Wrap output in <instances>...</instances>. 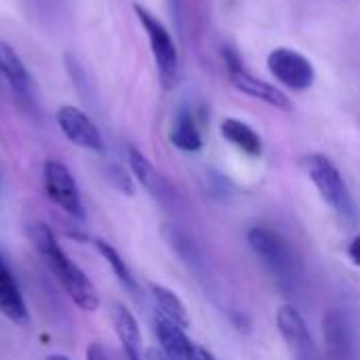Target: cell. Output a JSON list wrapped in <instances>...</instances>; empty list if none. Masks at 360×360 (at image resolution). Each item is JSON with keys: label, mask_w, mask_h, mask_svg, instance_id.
<instances>
[{"label": "cell", "mask_w": 360, "mask_h": 360, "mask_svg": "<svg viewBox=\"0 0 360 360\" xmlns=\"http://www.w3.org/2000/svg\"><path fill=\"white\" fill-rule=\"evenodd\" d=\"M169 6H171V13H173L177 27H181V0H169Z\"/></svg>", "instance_id": "cb8c5ba5"}, {"label": "cell", "mask_w": 360, "mask_h": 360, "mask_svg": "<svg viewBox=\"0 0 360 360\" xmlns=\"http://www.w3.org/2000/svg\"><path fill=\"white\" fill-rule=\"evenodd\" d=\"M86 360H118L112 348L101 342H91L86 348Z\"/></svg>", "instance_id": "44dd1931"}, {"label": "cell", "mask_w": 360, "mask_h": 360, "mask_svg": "<svg viewBox=\"0 0 360 360\" xmlns=\"http://www.w3.org/2000/svg\"><path fill=\"white\" fill-rule=\"evenodd\" d=\"M323 340L327 360H359L360 340L352 314L344 308H329L323 316Z\"/></svg>", "instance_id": "5b68a950"}, {"label": "cell", "mask_w": 360, "mask_h": 360, "mask_svg": "<svg viewBox=\"0 0 360 360\" xmlns=\"http://www.w3.org/2000/svg\"><path fill=\"white\" fill-rule=\"evenodd\" d=\"M133 11H135L137 19H139L141 27L148 36V42L152 49L162 86L173 89L177 84V76H179V53H177V46H175L169 30L165 27V23L154 13H150L139 2L133 4Z\"/></svg>", "instance_id": "277c9868"}, {"label": "cell", "mask_w": 360, "mask_h": 360, "mask_svg": "<svg viewBox=\"0 0 360 360\" xmlns=\"http://www.w3.org/2000/svg\"><path fill=\"white\" fill-rule=\"evenodd\" d=\"M95 243V249H97V253L103 257V262L110 266V270H112V274L118 278V283L127 289V291H137V283H135V276H133V272L129 270V266H127V262L122 259V255L108 243V240H103V238H95L93 240Z\"/></svg>", "instance_id": "d6986e66"}, {"label": "cell", "mask_w": 360, "mask_h": 360, "mask_svg": "<svg viewBox=\"0 0 360 360\" xmlns=\"http://www.w3.org/2000/svg\"><path fill=\"white\" fill-rule=\"evenodd\" d=\"M150 295L156 304V312L162 314L165 319L173 321L175 325L188 329L190 327V314H188V308L186 304L179 300V295L175 291H171L169 287L165 285H158V283H152L150 285Z\"/></svg>", "instance_id": "e0dca14e"}, {"label": "cell", "mask_w": 360, "mask_h": 360, "mask_svg": "<svg viewBox=\"0 0 360 360\" xmlns=\"http://www.w3.org/2000/svg\"><path fill=\"white\" fill-rule=\"evenodd\" d=\"M270 74L287 89L306 91L314 84L316 72L312 61L295 49L278 46L268 55Z\"/></svg>", "instance_id": "ba28073f"}, {"label": "cell", "mask_w": 360, "mask_h": 360, "mask_svg": "<svg viewBox=\"0 0 360 360\" xmlns=\"http://www.w3.org/2000/svg\"><path fill=\"white\" fill-rule=\"evenodd\" d=\"M348 259L354 264V266H360V234L352 238V243L348 245Z\"/></svg>", "instance_id": "603a6c76"}, {"label": "cell", "mask_w": 360, "mask_h": 360, "mask_svg": "<svg viewBox=\"0 0 360 360\" xmlns=\"http://www.w3.org/2000/svg\"><path fill=\"white\" fill-rule=\"evenodd\" d=\"M0 314L13 325H27L30 321V312L21 295L19 283L13 270L8 268L2 251H0Z\"/></svg>", "instance_id": "7c38bea8"}, {"label": "cell", "mask_w": 360, "mask_h": 360, "mask_svg": "<svg viewBox=\"0 0 360 360\" xmlns=\"http://www.w3.org/2000/svg\"><path fill=\"white\" fill-rule=\"evenodd\" d=\"M186 360H217L207 348H202V346H198V344H194L192 346V350H190V354H188V359Z\"/></svg>", "instance_id": "7402d4cb"}, {"label": "cell", "mask_w": 360, "mask_h": 360, "mask_svg": "<svg viewBox=\"0 0 360 360\" xmlns=\"http://www.w3.org/2000/svg\"><path fill=\"white\" fill-rule=\"evenodd\" d=\"M219 131H221V137L226 141H230L234 148H238L240 152H245L249 156H262L264 141H262L259 133L253 127H249L247 122L236 120V118H226L221 122Z\"/></svg>", "instance_id": "2e32d148"}, {"label": "cell", "mask_w": 360, "mask_h": 360, "mask_svg": "<svg viewBox=\"0 0 360 360\" xmlns=\"http://www.w3.org/2000/svg\"><path fill=\"white\" fill-rule=\"evenodd\" d=\"M105 179L110 181L112 188H116L118 192H122L124 196H133L135 194V186L131 175L120 167V165H108L105 167Z\"/></svg>", "instance_id": "ffe728a7"}, {"label": "cell", "mask_w": 360, "mask_h": 360, "mask_svg": "<svg viewBox=\"0 0 360 360\" xmlns=\"http://www.w3.org/2000/svg\"><path fill=\"white\" fill-rule=\"evenodd\" d=\"M59 131L70 139L74 146L89 150V152H103V137L97 124L91 120L86 112L76 105H61L55 114Z\"/></svg>", "instance_id": "9c48e42d"}, {"label": "cell", "mask_w": 360, "mask_h": 360, "mask_svg": "<svg viewBox=\"0 0 360 360\" xmlns=\"http://www.w3.org/2000/svg\"><path fill=\"white\" fill-rule=\"evenodd\" d=\"M112 321H114V329L122 346L124 360H146V354L141 350V331L133 312L122 304H114Z\"/></svg>", "instance_id": "5bb4252c"}, {"label": "cell", "mask_w": 360, "mask_h": 360, "mask_svg": "<svg viewBox=\"0 0 360 360\" xmlns=\"http://www.w3.org/2000/svg\"><path fill=\"white\" fill-rule=\"evenodd\" d=\"M304 171L308 173L310 181L319 190L321 198L338 215L350 221L356 217V207L350 196V190L331 158H327L325 154H308L304 158Z\"/></svg>", "instance_id": "3957f363"}, {"label": "cell", "mask_w": 360, "mask_h": 360, "mask_svg": "<svg viewBox=\"0 0 360 360\" xmlns=\"http://www.w3.org/2000/svg\"><path fill=\"white\" fill-rule=\"evenodd\" d=\"M42 188H44L46 198L65 215L74 219L84 217V207H82L78 184L72 171L63 162L51 158L42 165Z\"/></svg>", "instance_id": "8992f818"}, {"label": "cell", "mask_w": 360, "mask_h": 360, "mask_svg": "<svg viewBox=\"0 0 360 360\" xmlns=\"http://www.w3.org/2000/svg\"><path fill=\"white\" fill-rule=\"evenodd\" d=\"M27 238L72 304L84 312H95L99 308V293L89 276L61 249L55 232L44 221H32L27 226Z\"/></svg>", "instance_id": "6da1fadb"}, {"label": "cell", "mask_w": 360, "mask_h": 360, "mask_svg": "<svg viewBox=\"0 0 360 360\" xmlns=\"http://www.w3.org/2000/svg\"><path fill=\"white\" fill-rule=\"evenodd\" d=\"M224 61H226V68H228V76H230V82L236 91H240L243 95H249L253 99H259L276 110H285V112H291V99L274 84L266 82V80H259L255 78L249 70H245L240 57L232 51V49H226L224 51Z\"/></svg>", "instance_id": "52a82bcc"}, {"label": "cell", "mask_w": 360, "mask_h": 360, "mask_svg": "<svg viewBox=\"0 0 360 360\" xmlns=\"http://www.w3.org/2000/svg\"><path fill=\"white\" fill-rule=\"evenodd\" d=\"M44 360H70L68 356H63V354H51L49 359H44Z\"/></svg>", "instance_id": "d4e9b609"}, {"label": "cell", "mask_w": 360, "mask_h": 360, "mask_svg": "<svg viewBox=\"0 0 360 360\" xmlns=\"http://www.w3.org/2000/svg\"><path fill=\"white\" fill-rule=\"evenodd\" d=\"M127 160H129V169H131L133 177L141 184V188L148 194H152L156 200L165 202L171 192H169V186H167L165 177L156 171V167L135 146L127 148Z\"/></svg>", "instance_id": "9a60e30c"}, {"label": "cell", "mask_w": 360, "mask_h": 360, "mask_svg": "<svg viewBox=\"0 0 360 360\" xmlns=\"http://www.w3.org/2000/svg\"><path fill=\"white\" fill-rule=\"evenodd\" d=\"M247 243L253 249V253L259 257V262L266 266L276 287L285 295H295L304 283L306 268L291 240L285 238L274 228L253 226L247 232Z\"/></svg>", "instance_id": "7a4b0ae2"}, {"label": "cell", "mask_w": 360, "mask_h": 360, "mask_svg": "<svg viewBox=\"0 0 360 360\" xmlns=\"http://www.w3.org/2000/svg\"><path fill=\"white\" fill-rule=\"evenodd\" d=\"M0 78L6 82V86L21 105H25L27 110H36L34 80L19 55L6 42H0Z\"/></svg>", "instance_id": "8fae6325"}, {"label": "cell", "mask_w": 360, "mask_h": 360, "mask_svg": "<svg viewBox=\"0 0 360 360\" xmlns=\"http://www.w3.org/2000/svg\"><path fill=\"white\" fill-rule=\"evenodd\" d=\"M276 327L283 335L287 348L297 360H316V346L304 316L289 304L281 306L276 312Z\"/></svg>", "instance_id": "30bf717a"}, {"label": "cell", "mask_w": 360, "mask_h": 360, "mask_svg": "<svg viewBox=\"0 0 360 360\" xmlns=\"http://www.w3.org/2000/svg\"><path fill=\"white\" fill-rule=\"evenodd\" d=\"M154 333L160 344V352L169 360H186L194 342L188 338L186 329L175 325L173 321L165 319L162 314L156 312L154 316Z\"/></svg>", "instance_id": "4fadbf2b"}, {"label": "cell", "mask_w": 360, "mask_h": 360, "mask_svg": "<svg viewBox=\"0 0 360 360\" xmlns=\"http://www.w3.org/2000/svg\"><path fill=\"white\" fill-rule=\"evenodd\" d=\"M169 139L175 148H179L181 152H198L202 148V137H200V131L196 127V120L194 116L184 110L175 116L173 120V127H171V133H169Z\"/></svg>", "instance_id": "ac0fdd59"}]
</instances>
